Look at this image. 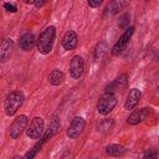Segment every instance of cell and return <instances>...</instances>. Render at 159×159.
<instances>
[{
    "label": "cell",
    "instance_id": "cell-1",
    "mask_svg": "<svg viewBox=\"0 0 159 159\" xmlns=\"http://www.w3.org/2000/svg\"><path fill=\"white\" fill-rule=\"evenodd\" d=\"M55 37H56V29H55V26H47L46 29H43L40 32L37 42H36L39 52L42 53V55H48L52 51Z\"/></svg>",
    "mask_w": 159,
    "mask_h": 159
},
{
    "label": "cell",
    "instance_id": "cell-2",
    "mask_svg": "<svg viewBox=\"0 0 159 159\" xmlns=\"http://www.w3.org/2000/svg\"><path fill=\"white\" fill-rule=\"evenodd\" d=\"M24 101H25V96L21 91H12L11 93H9V96L6 97L5 103H4L5 114L9 117L14 116L17 112V109L22 106Z\"/></svg>",
    "mask_w": 159,
    "mask_h": 159
},
{
    "label": "cell",
    "instance_id": "cell-3",
    "mask_svg": "<svg viewBox=\"0 0 159 159\" xmlns=\"http://www.w3.org/2000/svg\"><path fill=\"white\" fill-rule=\"evenodd\" d=\"M116 104H117V97H116V94L114 93H111V92H104L99 97V99L97 102V111H98L99 114L106 116V114L111 113L114 109Z\"/></svg>",
    "mask_w": 159,
    "mask_h": 159
},
{
    "label": "cell",
    "instance_id": "cell-4",
    "mask_svg": "<svg viewBox=\"0 0 159 159\" xmlns=\"http://www.w3.org/2000/svg\"><path fill=\"white\" fill-rule=\"evenodd\" d=\"M133 32H134V27L133 26H128L125 29V31L120 35V37L118 39V41L114 43V46L112 48V55L113 56H118V55H120L125 50V47H127V45H128Z\"/></svg>",
    "mask_w": 159,
    "mask_h": 159
},
{
    "label": "cell",
    "instance_id": "cell-5",
    "mask_svg": "<svg viewBox=\"0 0 159 159\" xmlns=\"http://www.w3.org/2000/svg\"><path fill=\"white\" fill-rule=\"evenodd\" d=\"M26 125H27V117L25 114H20L19 117H16L9 128L10 137L12 139H17L26 129Z\"/></svg>",
    "mask_w": 159,
    "mask_h": 159
},
{
    "label": "cell",
    "instance_id": "cell-6",
    "mask_svg": "<svg viewBox=\"0 0 159 159\" xmlns=\"http://www.w3.org/2000/svg\"><path fill=\"white\" fill-rule=\"evenodd\" d=\"M43 133V119L41 117H35L30 122L26 129V135L30 139H39Z\"/></svg>",
    "mask_w": 159,
    "mask_h": 159
},
{
    "label": "cell",
    "instance_id": "cell-7",
    "mask_svg": "<svg viewBox=\"0 0 159 159\" xmlns=\"http://www.w3.org/2000/svg\"><path fill=\"white\" fill-rule=\"evenodd\" d=\"M84 125H86L84 119H83L82 117H80V116H76V117L72 119V122H71V124H70V127H68V129H67V137H68L70 139H76V138H78V137L82 134V132H83V129H84Z\"/></svg>",
    "mask_w": 159,
    "mask_h": 159
},
{
    "label": "cell",
    "instance_id": "cell-8",
    "mask_svg": "<svg viewBox=\"0 0 159 159\" xmlns=\"http://www.w3.org/2000/svg\"><path fill=\"white\" fill-rule=\"evenodd\" d=\"M83 70H84V61L82 58V56L80 55H75L70 62V75L73 80H78L82 75H83Z\"/></svg>",
    "mask_w": 159,
    "mask_h": 159
},
{
    "label": "cell",
    "instance_id": "cell-9",
    "mask_svg": "<svg viewBox=\"0 0 159 159\" xmlns=\"http://www.w3.org/2000/svg\"><path fill=\"white\" fill-rule=\"evenodd\" d=\"M150 113H152V108H148V107L137 109L129 114V117L127 118V123L129 125H137V124L142 123L143 120H145L150 116Z\"/></svg>",
    "mask_w": 159,
    "mask_h": 159
},
{
    "label": "cell",
    "instance_id": "cell-10",
    "mask_svg": "<svg viewBox=\"0 0 159 159\" xmlns=\"http://www.w3.org/2000/svg\"><path fill=\"white\" fill-rule=\"evenodd\" d=\"M77 45H78L77 34L73 30H68L62 37V47L66 51H72L77 47Z\"/></svg>",
    "mask_w": 159,
    "mask_h": 159
},
{
    "label": "cell",
    "instance_id": "cell-11",
    "mask_svg": "<svg viewBox=\"0 0 159 159\" xmlns=\"http://www.w3.org/2000/svg\"><path fill=\"white\" fill-rule=\"evenodd\" d=\"M140 96H142V93H140V91H139L138 88H132V89H129V92H128V94H127V99H125V102H124V108H125L127 111L133 109V108L138 104V102H139V99H140Z\"/></svg>",
    "mask_w": 159,
    "mask_h": 159
},
{
    "label": "cell",
    "instance_id": "cell-12",
    "mask_svg": "<svg viewBox=\"0 0 159 159\" xmlns=\"http://www.w3.org/2000/svg\"><path fill=\"white\" fill-rule=\"evenodd\" d=\"M14 42L11 39H4L0 43V62H5L10 58L12 52Z\"/></svg>",
    "mask_w": 159,
    "mask_h": 159
},
{
    "label": "cell",
    "instance_id": "cell-13",
    "mask_svg": "<svg viewBox=\"0 0 159 159\" xmlns=\"http://www.w3.org/2000/svg\"><path fill=\"white\" fill-rule=\"evenodd\" d=\"M127 86V76L125 75H120L119 77H117L113 82H111L107 87H106V92H111L114 93L117 91H123Z\"/></svg>",
    "mask_w": 159,
    "mask_h": 159
},
{
    "label": "cell",
    "instance_id": "cell-14",
    "mask_svg": "<svg viewBox=\"0 0 159 159\" xmlns=\"http://www.w3.org/2000/svg\"><path fill=\"white\" fill-rule=\"evenodd\" d=\"M19 46L24 51H31L32 47L35 46V37H34V35L31 32L24 34L20 37V40H19Z\"/></svg>",
    "mask_w": 159,
    "mask_h": 159
},
{
    "label": "cell",
    "instance_id": "cell-15",
    "mask_svg": "<svg viewBox=\"0 0 159 159\" xmlns=\"http://www.w3.org/2000/svg\"><path fill=\"white\" fill-rule=\"evenodd\" d=\"M60 127H61V123H60V119H58V117L57 116H53V118L51 119V122H50V124H48V129L46 130V133L43 134V139H45V142L48 139V138H51V137H53L58 130H60Z\"/></svg>",
    "mask_w": 159,
    "mask_h": 159
},
{
    "label": "cell",
    "instance_id": "cell-16",
    "mask_svg": "<svg viewBox=\"0 0 159 159\" xmlns=\"http://www.w3.org/2000/svg\"><path fill=\"white\" fill-rule=\"evenodd\" d=\"M106 153L111 157H123L127 153V149L119 144H109L106 147Z\"/></svg>",
    "mask_w": 159,
    "mask_h": 159
},
{
    "label": "cell",
    "instance_id": "cell-17",
    "mask_svg": "<svg viewBox=\"0 0 159 159\" xmlns=\"http://www.w3.org/2000/svg\"><path fill=\"white\" fill-rule=\"evenodd\" d=\"M125 5H127V0H112L111 4L106 9L107 10V14H111V15L117 14L120 10H123L125 7Z\"/></svg>",
    "mask_w": 159,
    "mask_h": 159
},
{
    "label": "cell",
    "instance_id": "cell-18",
    "mask_svg": "<svg viewBox=\"0 0 159 159\" xmlns=\"http://www.w3.org/2000/svg\"><path fill=\"white\" fill-rule=\"evenodd\" d=\"M65 81V75L60 70H52L51 73L48 75V82L52 86H60Z\"/></svg>",
    "mask_w": 159,
    "mask_h": 159
},
{
    "label": "cell",
    "instance_id": "cell-19",
    "mask_svg": "<svg viewBox=\"0 0 159 159\" xmlns=\"http://www.w3.org/2000/svg\"><path fill=\"white\" fill-rule=\"evenodd\" d=\"M107 50H108L107 42L106 41H99L96 45V48H94V60L96 61H101L104 57V55L107 53Z\"/></svg>",
    "mask_w": 159,
    "mask_h": 159
},
{
    "label": "cell",
    "instance_id": "cell-20",
    "mask_svg": "<svg viewBox=\"0 0 159 159\" xmlns=\"http://www.w3.org/2000/svg\"><path fill=\"white\" fill-rule=\"evenodd\" d=\"M114 125V120L113 119H103L99 124H98V130L101 132H108L113 128Z\"/></svg>",
    "mask_w": 159,
    "mask_h": 159
},
{
    "label": "cell",
    "instance_id": "cell-21",
    "mask_svg": "<svg viewBox=\"0 0 159 159\" xmlns=\"http://www.w3.org/2000/svg\"><path fill=\"white\" fill-rule=\"evenodd\" d=\"M129 21H130L129 14H128V12H127V14H123V15L120 16V19H119L118 26H119L120 29H127V27L129 26Z\"/></svg>",
    "mask_w": 159,
    "mask_h": 159
},
{
    "label": "cell",
    "instance_id": "cell-22",
    "mask_svg": "<svg viewBox=\"0 0 159 159\" xmlns=\"http://www.w3.org/2000/svg\"><path fill=\"white\" fill-rule=\"evenodd\" d=\"M157 155H158V154H157V152H155V150H147V152H144V153H143V155H142V157H143L144 159H148V158L150 159V158H157Z\"/></svg>",
    "mask_w": 159,
    "mask_h": 159
},
{
    "label": "cell",
    "instance_id": "cell-23",
    "mask_svg": "<svg viewBox=\"0 0 159 159\" xmlns=\"http://www.w3.org/2000/svg\"><path fill=\"white\" fill-rule=\"evenodd\" d=\"M4 9L6 10V11H9V12H16V6L15 5H12V4H10V2H5L4 4Z\"/></svg>",
    "mask_w": 159,
    "mask_h": 159
},
{
    "label": "cell",
    "instance_id": "cell-24",
    "mask_svg": "<svg viewBox=\"0 0 159 159\" xmlns=\"http://www.w3.org/2000/svg\"><path fill=\"white\" fill-rule=\"evenodd\" d=\"M87 2H88V5H89V7L96 9V7H98V6L103 2V0H87Z\"/></svg>",
    "mask_w": 159,
    "mask_h": 159
},
{
    "label": "cell",
    "instance_id": "cell-25",
    "mask_svg": "<svg viewBox=\"0 0 159 159\" xmlns=\"http://www.w3.org/2000/svg\"><path fill=\"white\" fill-rule=\"evenodd\" d=\"M47 1H48V0H36V1H35V6H36L37 9H40V7H42Z\"/></svg>",
    "mask_w": 159,
    "mask_h": 159
},
{
    "label": "cell",
    "instance_id": "cell-26",
    "mask_svg": "<svg viewBox=\"0 0 159 159\" xmlns=\"http://www.w3.org/2000/svg\"><path fill=\"white\" fill-rule=\"evenodd\" d=\"M35 1H36V0H24V2H25V4H27V5L35 4Z\"/></svg>",
    "mask_w": 159,
    "mask_h": 159
}]
</instances>
